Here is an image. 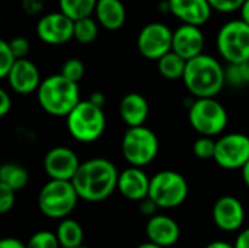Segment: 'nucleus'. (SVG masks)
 I'll use <instances>...</instances> for the list:
<instances>
[{
	"label": "nucleus",
	"instance_id": "nucleus-1",
	"mask_svg": "<svg viewBox=\"0 0 249 248\" xmlns=\"http://www.w3.org/2000/svg\"><path fill=\"white\" fill-rule=\"evenodd\" d=\"M118 177L120 172L111 161L92 158L82 162L71 183L82 200L99 203L107 200L117 190Z\"/></svg>",
	"mask_w": 249,
	"mask_h": 248
},
{
	"label": "nucleus",
	"instance_id": "nucleus-2",
	"mask_svg": "<svg viewBox=\"0 0 249 248\" xmlns=\"http://www.w3.org/2000/svg\"><path fill=\"white\" fill-rule=\"evenodd\" d=\"M182 82L196 99L216 98L226 85L225 67L217 58L203 53L201 56L187 61Z\"/></svg>",
	"mask_w": 249,
	"mask_h": 248
},
{
	"label": "nucleus",
	"instance_id": "nucleus-3",
	"mask_svg": "<svg viewBox=\"0 0 249 248\" xmlns=\"http://www.w3.org/2000/svg\"><path fill=\"white\" fill-rule=\"evenodd\" d=\"M36 98L39 107L55 117H67L82 101L79 83L66 79L60 73L51 75L41 82Z\"/></svg>",
	"mask_w": 249,
	"mask_h": 248
},
{
	"label": "nucleus",
	"instance_id": "nucleus-4",
	"mask_svg": "<svg viewBox=\"0 0 249 248\" xmlns=\"http://www.w3.org/2000/svg\"><path fill=\"white\" fill-rule=\"evenodd\" d=\"M66 126L73 139L82 143H92L104 134L107 115L104 108L85 99L66 117Z\"/></svg>",
	"mask_w": 249,
	"mask_h": 248
},
{
	"label": "nucleus",
	"instance_id": "nucleus-5",
	"mask_svg": "<svg viewBox=\"0 0 249 248\" xmlns=\"http://www.w3.org/2000/svg\"><path fill=\"white\" fill-rule=\"evenodd\" d=\"M79 194L71 181L50 180L38 194V208L50 219H66L74 210Z\"/></svg>",
	"mask_w": 249,
	"mask_h": 248
},
{
	"label": "nucleus",
	"instance_id": "nucleus-6",
	"mask_svg": "<svg viewBox=\"0 0 249 248\" xmlns=\"http://www.w3.org/2000/svg\"><path fill=\"white\" fill-rule=\"evenodd\" d=\"M188 120L200 136L214 137L226 129L229 115L216 98H198L188 108Z\"/></svg>",
	"mask_w": 249,
	"mask_h": 248
},
{
	"label": "nucleus",
	"instance_id": "nucleus-7",
	"mask_svg": "<svg viewBox=\"0 0 249 248\" xmlns=\"http://www.w3.org/2000/svg\"><path fill=\"white\" fill-rule=\"evenodd\" d=\"M159 152V140L146 126L127 129L121 140V153L130 167L143 168L155 161Z\"/></svg>",
	"mask_w": 249,
	"mask_h": 248
},
{
	"label": "nucleus",
	"instance_id": "nucleus-8",
	"mask_svg": "<svg viewBox=\"0 0 249 248\" xmlns=\"http://www.w3.org/2000/svg\"><path fill=\"white\" fill-rule=\"evenodd\" d=\"M188 197V183L184 175L172 170L156 172L150 178L149 199L159 209H174L181 206Z\"/></svg>",
	"mask_w": 249,
	"mask_h": 248
},
{
	"label": "nucleus",
	"instance_id": "nucleus-9",
	"mask_svg": "<svg viewBox=\"0 0 249 248\" xmlns=\"http://www.w3.org/2000/svg\"><path fill=\"white\" fill-rule=\"evenodd\" d=\"M216 47L228 64H238L249 60V25L242 19H233L220 26L216 37Z\"/></svg>",
	"mask_w": 249,
	"mask_h": 248
},
{
	"label": "nucleus",
	"instance_id": "nucleus-10",
	"mask_svg": "<svg viewBox=\"0 0 249 248\" xmlns=\"http://www.w3.org/2000/svg\"><path fill=\"white\" fill-rule=\"evenodd\" d=\"M214 162L223 170H244L249 162V137L244 133H228L216 140Z\"/></svg>",
	"mask_w": 249,
	"mask_h": 248
},
{
	"label": "nucleus",
	"instance_id": "nucleus-11",
	"mask_svg": "<svg viewBox=\"0 0 249 248\" xmlns=\"http://www.w3.org/2000/svg\"><path fill=\"white\" fill-rule=\"evenodd\" d=\"M174 31L162 23L152 22L143 26L137 35V50L147 60H160L172 51Z\"/></svg>",
	"mask_w": 249,
	"mask_h": 248
},
{
	"label": "nucleus",
	"instance_id": "nucleus-12",
	"mask_svg": "<svg viewBox=\"0 0 249 248\" xmlns=\"http://www.w3.org/2000/svg\"><path fill=\"white\" fill-rule=\"evenodd\" d=\"M82 162L76 152L66 146H55L50 149L44 158V170L50 180L73 181Z\"/></svg>",
	"mask_w": 249,
	"mask_h": 248
},
{
	"label": "nucleus",
	"instance_id": "nucleus-13",
	"mask_svg": "<svg viewBox=\"0 0 249 248\" xmlns=\"http://www.w3.org/2000/svg\"><path fill=\"white\" fill-rule=\"evenodd\" d=\"M36 35L48 45L66 44L74 35V22L63 12L47 13L36 23Z\"/></svg>",
	"mask_w": 249,
	"mask_h": 248
},
{
	"label": "nucleus",
	"instance_id": "nucleus-14",
	"mask_svg": "<svg viewBox=\"0 0 249 248\" xmlns=\"http://www.w3.org/2000/svg\"><path fill=\"white\" fill-rule=\"evenodd\" d=\"M213 222L225 232H235L245 222V208L242 202L233 196H222L213 206Z\"/></svg>",
	"mask_w": 249,
	"mask_h": 248
},
{
	"label": "nucleus",
	"instance_id": "nucleus-15",
	"mask_svg": "<svg viewBox=\"0 0 249 248\" xmlns=\"http://www.w3.org/2000/svg\"><path fill=\"white\" fill-rule=\"evenodd\" d=\"M204 42L206 39L200 26L182 23L174 31L172 51H175L178 56L190 61L203 54Z\"/></svg>",
	"mask_w": 249,
	"mask_h": 248
},
{
	"label": "nucleus",
	"instance_id": "nucleus-16",
	"mask_svg": "<svg viewBox=\"0 0 249 248\" xmlns=\"http://www.w3.org/2000/svg\"><path fill=\"white\" fill-rule=\"evenodd\" d=\"M10 89L19 95L36 92L41 85V75L35 63L28 58L18 60L6 77Z\"/></svg>",
	"mask_w": 249,
	"mask_h": 248
},
{
	"label": "nucleus",
	"instance_id": "nucleus-17",
	"mask_svg": "<svg viewBox=\"0 0 249 248\" xmlns=\"http://www.w3.org/2000/svg\"><path fill=\"white\" fill-rule=\"evenodd\" d=\"M146 237L149 243L159 247H172L181 237V228L174 218L158 213L149 218L146 224Z\"/></svg>",
	"mask_w": 249,
	"mask_h": 248
},
{
	"label": "nucleus",
	"instance_id": "nucleus-18",
	"mask_svg": "<svg viewBox=\"0 0 249 248\" xmlns=\"http://www.w3.org/2000/svg\"><path fill=\"white\" fill-rule=\"evenodd\" d=\"M150 178L137 167H128L120 172L117 190L123 197L131 202H142L149 197Z\"/></svg>",
	"mask_w": 249,
	"mask_h": 248
},
{
	"label": "nucleus",
	"instance_id": "nucleus-19",
	"mask_svg": "<svg viewBox=\"0 0 249 248\" xmlns=\"http://www.w3.org/2000/svg\"><path fill=\"white\" fill-rule=\"evenodd\" d=\"M171 13L185 25L201 26L212 16L209 0H169Z\"/></svg>",
	"mask_w": 249,
	"mask_h": 248
},
{
	"label": "nucleus",
	"instance_id": "nucleus-20",
	"mask_svg": "<svg viewBox=\"0 0 249 248\" xmlns=\"http://www.w3.org/2000/svg\"><path fill=\"white\" fill-rule=\"evenodd\" d=\"M149 111L150 108L147 99L137 92L124 95L120 102V117L128 129L144 126L149 117Z\"/></svg>",
	"mask_w": 249,
	"mask_h": 248
},
{
	"label": "nucleus",
	"instance_id": "nucleus-21",
	"mask_svg": "<svg viewBox=\"0 0 249 248\" xmlns=\"http://www.w3.org/2000/svg\"><path fill=\"white\" fill-rule=\"evenodd\" d=\"M95 18L108 31H117L125 23L127 12L123 0H98Z\"/></svg>",
	"mask_w": 249,
	"mask_h": 248
},
{
	"label": "nucleus",
	"instance_id": "nucleus-22",
	"mask_svg": "<svg viewBox=\"0 0 249 248\" xmlns=\"http://www.w3.org/2000/svg\"><path fill=\"white\" fill-rule=\"evenodd\" d=\"M55 235L61 248H79L83 246L85 231L76 219L66 218L60 221L55 229Z\"/></svg>",
	"mask_w": 249,
	"mask_h": 248
},
{
	"label": "nucleus",
	"instance_id": "nucleus-23",
	"mask_svg": "<svg viewBox=\"0 0 249 248\" xmlns=\"http://www.w3.org/2000/svg\"><path fill=\"white\" fill-rule=\"evenodd\" d=\"M29 181V174L26 168L19 164L7 162L3 164L0 168V184L12 189L13 191H20L26 187Z\"/></svg>",
	"mask_w": 249,
	"mask_h": 248
},
{
	"label": "nucleus",
	"instance_id": "nucleus-24",
	"mask_svg": "<svg viewBox=\"0 0 249 248\" xmlns=\"http://www.w3.org/2000/svg\"><path fill=\"white\" fill-rule=\"evenodd\" d=\"M187 69V60L178 56L175 51L165 54L160 60H158V70L159 73L169 80H178L184 77Z\"/></svg>",
	"mask_w": 249,
	"mask_h": 248
},
{
	"label": "nucleus",
	"instance_id": "nucleus-25",
	"mask_svg": "<svg viewBox=\"0 0 249 248\" xmlns=\"http://www.w3.org/2000/svg\"><path fill=\"white\" fill-rule=\"evenodd\" d=\"M98 0H58L60 12H63L73 22L89 18L95 13Z\"/></svg>",
	"mask_w": 249,
	"mask_h": 248
},
{
	"label": "nucleus",
	"instance_id": "nucleus-26",
	"mask_svg": "<svg viewBox=\"0 0 249 248\" xmlns=\"http://www.w3.org/2000/svg\"><path fill=\"white\" fill-rule=\"evenodd\" d=\"M98 20H95L92 16L83 18L79 20H74V35L73 38L80 44H90L98 37Z\"/></svg>",
	"mask_w": 249,
	"mask_h": 248
},
{
	"label": "nucleus",
	"instance_id": "nucleus-27",
	"mask_svg": "<svg viewBox=\"0 0 249 248\" xmlns=\"http://www.w3.org/2000/svg\"><path fill=\"white\" fill-rule=\"evenodd\" d=\"M226 85L233 88H242L249 85V60L238 64H228L225 67Z\"/></svg>",
	"mask_w": 249,
	"mask_h": 248
},
{
	"label": "nucleus",
	"instance_id": "nucleus-28",
	"mask_svg": "<svg viewBox=\"0 0 249 248\" xmlns=\"http://www.w3.org/2000/svg\"><path fill=\"white\" fill-rule=\"evenodd\" d=\"M26 248H60V243L55 232L38 231L31 235L26 243Z\"/></svg>",
	"mask_w": 249,
	"mask_h": 248
},
{
	"label": "nucleus",
	"instance_id": "nucleus-29",
	"mask_svg": "<svg viewBox=\"0 0 249 248\" xmlns=\"http://www.w3.org/2000/svg\"><path fill=\"white\" fill-rule=\"evenodd\" d=\"M193 153H194L198 159H214V153H216V140H213V137L200 136V137L196 139V142L193 143Z\"/></svg>",
	"mask_w": 249,
	"mask_h": 248
},
{
	"label": "nucleus",
	"instance_id": "nucleus-30",
	"mask_svg": "<svg viewBox=\"0 0 249 248\" xmlns=\"http://www.w3.org/2000/svg\"><path fill=\"white\" fill-rule=\"evenodd\" d=\"M60 75H63L66 79H69L74 83H79L82 80V77L85 76V64L79 58H69L64 61Z\"/></svg>",
	"mask_w": 249,
	"mask_h": 248
},
{
	"label": "nucleus",
	"instance_id": "nucleus-31",
	"mask_svg": "<svg viewBox=\"0 0 249 248\" xmlns=\"http://www.w3.org/2000/svg\"><path fill=\"white\" fill-rule=\"evenodd\" d=\"M16 61H18V58L12 53L9 41L1 39L0 41V77L1 79L7 77V75L10 73V70H12V67L15 66Z\"/></svg>",
	"mask_w": 249,
	"mask_h": 248
},
{
	"label": "nucleus",
	"instance_id": "nucleus-32",
	"mask_svg": "<svg viewBox=\"0 0 249 248\" xmlns=\"http://www.w3.org/2000/svg\"><path fill=\"white\" fill-rule=\"evenodd\" d=\"M245 1L247 0H209L212 9L222 13H232L241 10Z\"/></svg>",
	"mask_w": 249,
	"mask_h": 248
},
{
	"label": "nucleus",
	"instance_id": "nucleus-33",
	"mask_svg": "<svg viewBox=\"0 0 249 248\" xmlns=\"http://www.w3.org/2000/svg\"><path fill=\"white\" fill-rule=\"evenodd\" d=\"M9 45H10V50L12 53L15 54V57L18 60H22V58H26L29 50H31V45H29V41L25 38V37H15L9 41Z\"/></svg>",
	"mask_w": 249,
	"mask_h": 248
},
{
	"label": "nucleus",
	"instance_id": "nucleus-34",
	"mask_svg": "<svg viewBox=\"0 0 249 248\" xmlns=\"http://www.w3.org/2000/svg\"><path fill=\"white\" fill-rule=\"evenodd\" d=\"M16 191L0 184V213H7L15 206Z\"/></svg>",
	"mask_w": 249,
	"mask_h": 248
},
{
	"label": "nucleus",
	"instance_id": "nucleus-35",
	"mask_svg": "<svg viewBox=\"0 0 249 248\" xmlns=\"http://www.w3.org/2000/svg\"><path fill=\"white\" fill-rule=\"evenodd\" d=\"M42 7H44L42 0H22V9L31 16L38 15L42 10Z\"/></svg>",
	"mask_w": 249,
	"mask_h": 248
},
{
	"label": "nucleus",
	"instance_id": "nucleus-36",
	"mask_svg": "<svg viewBox=\"0 0 249 248\" xmlns=\"http://www.w3.org/2000/svg\"><path fill=\"white\" fill-rule=\"evenodd\" d=\"M12 110V98L6 89H0V115L4 117Z\"/></svg>",
	"mask_w": 249,
	"mask_h": 248
},
{
	"label": "nucleus",
	"instance_id": "nucleus-37",
	"mask_svg": "<svg viewBox=\"0 0 249 248\" xmlns=\"http://www.w3.org/2000/svg\"><path fill=\"white\" fill-rule=\"evenodd\" d=\"M158 210H159L158 205H156L153 200H150L149 197L140 202V212H142L143 215H146V216L152 218V216L158 215V213H156Z\"/></svg>",
	"mask_w": 249,
	"mask_h": 248
},
{
	"label": "nucleus",
	"instance_id": "nucleus-38",
	"mask_svg": "<svg viewBox=\"0 0 249 248\" xmlns=\"http://www.w3.org/2000/svg\"><path fill=\"white\" fill-rule=\"evenodd\" d=\"M233 246L235 248H249V228H245L244 231L239 232Z\"/></svg>",
	"mask_w": 249,
	"mask_h": 248
},
{
	"label": "nucleus",
	"instance_id": "nucleus-39",
	"mask_svg": "<svg viewBox=\"0 0 249 248\" xmlns=\"http://www.w3.org/2000/svg\"><path fill=\"white\" fill-rule=\"evenodd\" d=\"M0 248H26V244H23L18 238L7 237V238H3L0 241Z\"/></svg>",
	"mask_w": 249,
	"mask_h": 248
},
{
	"label": "nucleus",
	"instance_id": "nucleus-40",
	"mask_svg": "<svg viewBox=\"0 0 249 248\" xmlns=\"http://www.w3.org/2000/svg\"><path fill=\"white\" fill-rule=\"evenodd\" d=\"M89 101H90L92 104H95V105L104 108V105H105V102H107V98H105V95H104L102 92H92L90 96H89Z\"/></svg>",
	"mask_w": 249,
	"mask_h": 248
},
{
	"label": "nucleus",
	"instance_id": "nucleus-41",
	"mask_svg": "<svg viewBox=\"0 0 249 248\" xmlns=\"http://www.w3.org/2000/svg\"><path fill=\"white\" fill-rule=\"evenodd\" d=\"M204 248H235V246L231 244V243H228V241L219 240V241H212V243H209Z\"/></svg>",
	"mask_w": 249,
	"mask_h": 248
},
{
	"label": "nucleus",
	"instance_id": "nucleus-42",
	"mask_svg": "<svg viewBox=\"0 0 249 248\" xmlns=\"http://www.w3.org/2000/svg\"><path fill=\"white\" fill-rule=\"evenodd\" d=\"M241 19L249 25V0H247L241 9Z\"/></svg>",
	"mask_w": 249,
	"mask_h": 248
},
{
	"label": "nucleus",
	"instance_id": "nucleus-43",
	"mask_svg": "<svg viewBox=\"0 0 249 248\" xmlns=\"http://www.w3.org/2000/svg\"><path fill=\"white\" fill-rule=\"evenodd\" d=\"M242 178H244V183H245V186L248 187L249 190V162L242 170Z\"/></svg>",
	"mask_w": 249,
	"mask_h": 248
},
{
	"label": "nucleus",
	"instance_id": "nucleus-44",
	"mask_svg": "<svg viewBox=\"0 0 249 248\" xmlns=\"http://www.w3.org/2000/svg\"><path fill=\"white\" fill-rule=\"evenodd\" d=\"M159 10H160V12H171L169 0H165V1H160V3H159Z\"/></svg>",
	"mask_w": 249,
	"mask_h": 248
},
{
	"label": "nucleus",
	"instance_id": "nucleus-45",
	"mask_svg": "<svg viewBox=\"0 0 249 248\" xmlns=\"http://www.w3.org/2000/svg\"><path fill=\"white\" fill-rule=\"evenodd\" d=\"M136 248H162L159 247V246H156V244H152V243H143V244H140V246H137Z\"/></svg>",
	"mask_w": 249,
	"mask_h": 248
},
{
	"label": "nucleus",
	"instance_id": "nucleus-46",
	"mask_svg": "<svg viewBox=\"0 0 249 248\" xmlns=\"http://www.w3.org/2000/svg\"><path fill=\"white\" fill-rule=\"evenodd\" d=\"M79 248H90V247H85V246H82V247H79Z\"/></svg>",
	"mask_w": 249,
	"mask_h": 248
}]
</instances>
